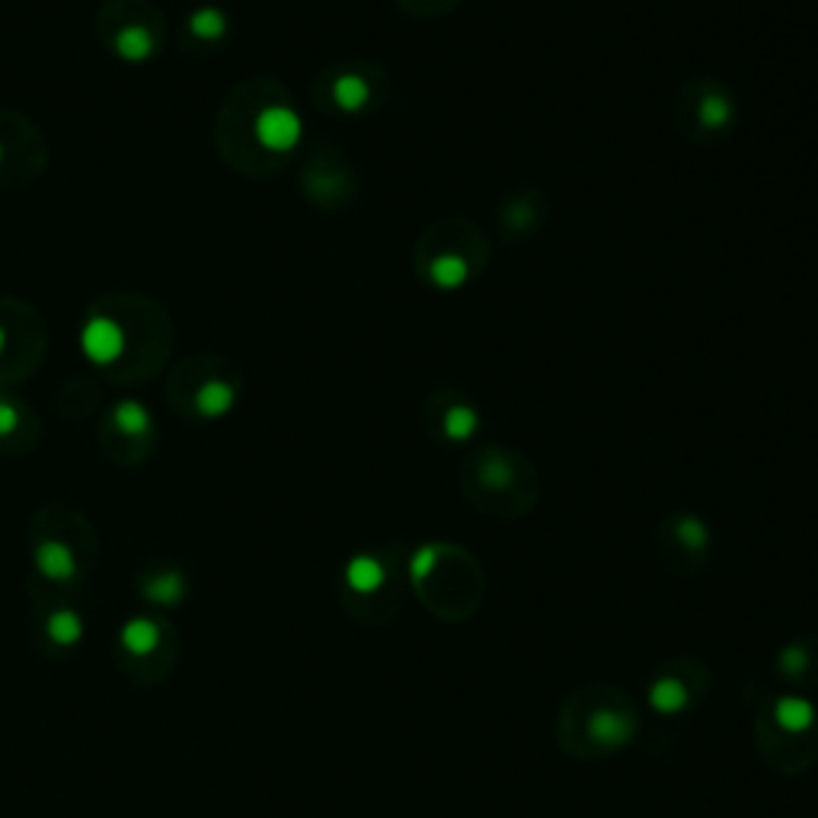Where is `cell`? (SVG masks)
Returning <instances> with one entry per match:
<instances>
[{"instance_id": "obj_1", "label": "cell", "mask_w": 818, "mask_h": 818, "mask_svg": "<svg viewBox=\"0 0 818 818\" xmlns=\"http://www.w3.org/2000/svg\"><path fill=\"white\" fill-rule=\"evenodd\" d=\"M461 489H464L467 502L477 505L486 515L518 518L534 509L540 480L518 451H512L505 444H489V448L474 451L464 461Z\"/></svg>"}, {"instance_id": "obj_2", "label": "cell", "mask_w": 818, "mask_h": 818, "mask_svg": "<svg viewBox=\"0 0 818 818\" xmlns=\"http://www.w3.org/2000/svg\"><path fill=\"white\" fill-rule=\"evenodd\" d=\"M410 573H413V585H416L419 598L438 618L464 621L480 608V566L461 547H451V544L448 547L444 544L423 547L413 557Z\"/></svg>"}, {"instance_id": "obj_3", "label": "cell", "mask_w": 818, "mask_h": 818, "mask_svg": "<svg viewBox=\"0 0 818 818\" xmlns=\"http://www.w3.org/2000/svg\"><path fill=\"white\" fill-rule=\"evenodd\" d=\"M560 722H573V732H560L563 745L576 758H595L630 745L636 732V710L618 691L598 687L573 697Z\"/></svg>"}, {"instance_id": "obj_4", "label": "cell", "mask_w": 818, "mask_h": 818, "mask_svg": "<svg viewBox=\"0 0 818 818\" xmlns=\"http://www.w3.org/2000/svg\"><path fill=\"white\" fill-rule=\"evenodd\" d=\"M419 276L438 291H461L486 266V237L464 218H441L416 249Z\"/></svg>"}, {"instance_id": "obj_5", "label": "cell", "mask_w": 818, "mask_h": 818, "mask_svg": "<svg viewBox=\"0 0 818 818\" xmlns=\"http://www.w3.org/2000/svg\"><path fill=\"white\" fill-rule=\"evenodd\" d=\"M735 119H738L735 97L713 81L687 84L677 97V125L694 142L722 138L735 125Z\"/></svg>"}, {"instance_id": "obj_6", "label": "cell", "mask_w": 818, "mask_h": 818, "mask_svg": "<svg viewBox=\"0 0 818 818\" xmlns=\"http://www.w3.org/2000/svg\"><path fill=\"white\" fill-rule=\"evenodd\" d=\"M426 429L438 438V441H451V444H464L474 435L480 432V413L477 406L448 390V393H432L426 403Z\"/></svg>"}, {"instance_id": "obj_7", "label": "cell", "mask_w": 818, "mask_h": 818, "mask_svg": "<svg viewBox=\"0 0 818 818\" xmlns=\"http://www.w3.org/2000/svg\"><path fill=\"white\" fill-rule=\"evenodd\" d=\"M253 135L256 145L269 154H291L304 138V122L301 115L291 109L289 102H269L259 109V115L253 119Z\"/></svg>"}, {"instance_id": "obj_8", "label": "cell", "mask_w": 818, "mask_h": 818, "mask_svg": "<svg viewBox=\"0 0 818 818\" xmlns=\"http://www.w3.org/2000/svg\"><path fill=\"white\" fill-rule=\"evenodd\" d=\"M81 352L94 365H115L125 355V330L112 317H90L81 327Z\"/></svg>"}, {"instance_id": "obj_9", "label": "cell", "mask_w": 818, "mask_h": 818, "mask_svg": "<svg viewBox=\"0 0 818 818\" xmlns=\"http://www.w3.org/2000/svg\"><path fill=\"white\" fill-rule=\"evenodd\" d=\"M375 74V71H371ZM365 68H342L337 77L330 81V99L339 112L345 115H362L365 109L375 106V81Z\"/></svg>"}, {"instance_id": "obj_10", "label": "cell", "mask_w": 818, "mask_h": 818, "mask_svg": "<svg viewBox=\"0 0 818 818\" xmlns=\"http://www.w3.org/2000/svg\"><path fill=\"white\" fill-rule=\"evenodd\" d=\"M659 537H662V547L674 544L677 553H681V557H691L694 563H700V560L707 557V550H710V528H707L697 515H687V512L672 515V518L666 522V528L659 530Z\"/></svg>"}, {"instance_id": "obj_11", "label": "cell", "mask_w": 818, "mask_h": 818, "mask_svg": "<svg viewBox=\"0 0 818 818\" xmlns=\"http://www.w3.org/2000/svg\"><path fill=\"white\" fill-rule=\"evenodd\" d=\"M540 218H544V202L534 190L512 193L499 208V221H502V231H505L509 241L528 237L530 231L540 224Z\"/></svg>"}, {"instance_id": "obj_12", "label": "cell", "mask_w": 818, "mask_h": 818, "mask_svg": "<svg viewBox=\"0 0 818 818\" xmlns=\"http://www.w3.org/2000/svg\"><path fill=\"white\" fill-rule=\"evenodd\" d=\"M387 582L384 563H378L375 557H355L345 570V585L358 595H375L381 591V585Z\"/></svg>"}, {"instance_id": "obj_13", "label": "cell", "mask_w": 818, "mask_h": 818, "mask_svg": "<svg viewBox=\"0 0 818 818\" xmlns=\"http://www.w3.org/2000/svg\"><path fill=\"white\" fill-rule=\"evenodd\" d=\"M691 700V691L681 677L674 674H662L652 687H649V704L659 710V713H681Z\"/></svg>"}, {"instance_id": "obj_14", "label": "cell", "mask_w": 818, "mask_h": 818, "mask_svg": "<svg viewBox=\"0 0 818 818\" xmlns=\"http://www.w3.org/2000/svg\"><path fill=\"white\" fill-rule=\"evenodd\" d=\"M36 566L49 578H71L74 576V557L64 544L46 540L36 547Z\"/></svg>"}, {"instance_id": "obj_15", "label": "cell", "mask_w": 818, "mask_h": 818, "mask_svg": "<svg viewBox=\"0 0 818 818\" xmlns=\"http://www.w3.org/2000/svg\"><path fill=\"white\" fill-rule=\"evenodd\" d=\"M234 400H237L234 387L224 384V381H208V384L198 390V396H195L202 416H208V419H221L224 413H231Z\"/></svg>"}, {"instance_id": "obj_16", "label": "cell", "mask_w": 818, "mask_h": 818, "mask_svg": "<svg viewBox=\"0 0 818 818\" xmlns=\"http://www.w3.org/2000/svg\"><path fill=\"white\" fill-rule=\"evenodd\" d=\"M112 423H115L119 432L145 435L150 429V413H147L145 403H138V400H122L112 410Z\"/></svg>"}, {"instance_id": "obj_17", "label": "cell", "mask_w": 818, "mask_h": 818, "mask_svg": "<svg viewBox=\"0 0 818 818\" xmlns=\"http://www.w3.org/2000/svg\"><path fill=\"white\" fill-rule=\"evenodd\" d=\"M115 51H119V58H125V61H145V58L154 54V39H150V33L142 29V26H129V29L119 33Z\"/></svg>"}, {"instance_id": "obj_18", "label": "cell", "mask_w": 818, "mask_h": 818, "mask_svg": "<svg viewBox=\"0 0 818 818\" xmlns=\"http://www.w3.org/2000/svg\"><path fill=\"white\" fill-rule=\"evenodd\" d=\"M190 29L198 39H221L228 33V16L215 7H202L190 16Z\"/></svg>"}, {"instance_id": "obj_19", "label": "cell", "mask_w": 818, "mask_h": 818, "mask_svg": "<svg viewBox=\"0 0 818 818\" xmlns=\"http://www.w3.org/2000/svg\"><path fill=\"white\" fill-rule=\"evenodd\" d=\"M122 646L129 649V652H150L154 646H157V626L154 621H147V618H138V621H132V624H125L122 630Z\"/></svg>"}, {"instance_id": "obj_20", "label": "cell", "mask_w": 818, "mask_h": 818, "mask_svg": "<svg viewBox=\"0 0 818 818\" xmlns=\"http://www.w3.org/2000/svg\"><path fill=\"white\" fill-rule=\"evenodd\" d=\"M49 633L58 643L68 646V643H77V639H81L84 626H81V618H77L74 611H58V614H51Z\"/></svg>"}, {"instance_id": "obj_21", "label": "cell", "mask_w": 818, "mask_h": 818, "mask_svg": "<svg viewBox=\"0 0 818 818\" xmlns=\"http://www.w3.org/2000/svg\"><path fill=\"white\" fill-rule=\"evenodd\" d=\"M400 3L413 13H441V10H451L457 0H400Z\"/></svg>"}, {"instance_id": "obj_22", "label": "cell", "mask_w": 818, "mask_h": 818, "mask_svg": "<svg viewBox=\"0 0 818 818\" xmlns=\"http://www.w3.org/2000/svg\"><path fill=\"white\" fill-rule=\"evenodd\" d=\"M16 423H20L16 410H13L10 403H0V435L13 432V429H16Z\"/></svg>"}, {"instance_id": "obj_23", "label": "cell", "mask_w": 818, "mask_h": 818, "mask_svg": "<svg viewBox=\"0 0 818 818\" xmlns=\"http://www.w3.org/2000/svg\"><path fill=\"white\" fill-rule=\"evenodd\" d=\"M0 352H3V327H0Z\"/></svg>"}, {"instance_id": "obj_24", "label": "cell", "mask_w": 818, "mask_h": 818, "mask_svg": "<svg viewBox=\"0 0 818 818\" xmlns=\"http://www.w3.org/2000/svg\"><path fill=\"white\" fill-rule=\"evenodd\" d=\"M0 157H3V150H0Z\"/></svg>"}]
</instances>
